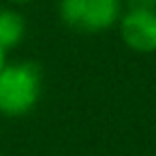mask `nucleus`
Here are the masks:
<instances>
[{
	"mask_svg": "<svg viewBox=\"0 0 156 156\" xmlns=\"http://www.w3.org/2000/svg\"><path fill=\"white\" fill-rule=\"evenodd\" d=\"M43 94V73L30 60L7 62L0 71V115L22 118L34 111Z\"/></svg>",
	"mask_w": 156,
	"mask_h": 156,
	"instance_id": "1",
	"label": "nucleus"
},
{
	"mask_svg": "<svg viewBox=\"0 0 156 156\" xmlns=\"http://www.w3.org/2000/svg\"><path fill=\"white\" fill-rule=\"evenodd\" d=\"M124 0H58V17L64 26L98 34L118 26Z\"/></svg>",
	"mask_w": 156,
	"mask_h": 156,
	"instance_id": "2",
	"label": "nucleus"
},
{
	"mask_svg": "<svg viewBox=\"0 0 156 156\" xmlns=\"http://www.w3.org/2000/svg\"><path fill=\"white\" fill-rule=\"evenodd\" d=\"M122 43L141 56L156 51V7L154 2H133L118 22Z\"/></svg>",
	"mask_w": 156,
	"mask_h": 156,
	"instance_id": "3",
	"label": "nucleus"
},
{
	"mask_svg": "<svg viewBox=\"0 0 156 156\" xmlns=\"http://www.w3.org/2000/svg\"><path fill=\"white\" fill-rule=\"evenodd\" d=\"M26 39V17L13 7H0V47L15 49Z\"/></svg>",
	"mask_w": 156,
	"mask_h": 156,
	"instance_id": "4",
	"label": "nucleus"
},
{
	"mask_svg": "<svg viewBox=\"0 0 156 156\" xmlns=\"http://www.w3.org/2000/svg\"><path fill=\"white\" fill-rule=\"evenodd\" d=\"M7 62H9V60H7V51L0 47V71H2V66H5Z\"/></svg>",
	"mask_w": 156,
	"mask_h": 156,
	"instance_id": "5",
	"label": "nucleus"
},
{
	"mask_svg": "<svg viewBox=\"0 0 156 156\" xmlns=\"http://www.w3.org/2000/svg\"><path fill=\"white\" fill-rule=\"evenodd\" d=\"M7 2H11V5H15V7H22V5H30V2H34V0H7Z\"/></svg>",
	"mask_w": 156,
	"mask_h": 156,
	"instance_id": "6",
	"label": "nucleus"
},
{
	"mask_svg": "<svg viewBox=\"0 0 156 156\" xmlns=\"http://www.w3.org/2000/svg\"><path fill=\"white\" fill-rule=\"evenodd\" d=\"M128 2L133 5V2H152V0H128Z\"/></svg>",
	"mask_w": 156,
	"mask_h": 156,
	"instance_id": "7",
	"label": "nucleus"
},
{
	"mask_svg": "<svg viewBox=\"0 0 156 156\" xmlns=\"http://www.w3.org/2000/svg\"><path fill=\"white\" fill-rule=\"evenodd\" d=\"M0 137H2V128H0Z\"/></svg>",
	"mask_w": 156,
	"mask_h": 156,
	"instance_id": "8",
	"label": "nucleus"
},
{
	"mask_svg": "<svg viewBox=\"0 0 156 156\" xmlns=\"http://www.w3.org/2000/svg\"><path fill=\"white\" fill-rule=\"evenodd\" d=\"M0 156H9V154H0Z\"/></svg>",
	"mask_w": 156,
	"mask_h": 156,
	"instance_id": "9",
	"label": "nucleus"
}]
</instances>
